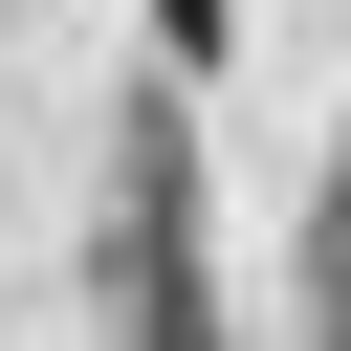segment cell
I'll return each instance as SVG.
<instances>
[{
  "label": "cell",
  "mask_w": 351,
  "mask_h": 351,
  "mask_svg": "<svg viewBox=\"0 0 351 351\" xmlns=\"http://www.w3.org/2000/svg\"><path fill=\"white\" fill-rule=\"evenodd\" d=\"M219 44H241V0H154V66H176V88H197Z\"/></svg>",
  "instance_id": "2"
},
{
  "label": "cell",
  "mask_w": 351,
  "mask_h": 351,
  "mask_svg": "<svg viewBox=\"0 0 351 351\" xmlns=\"http://www.w3.org/2000/svg\"><path fill=\"white\" fill-rule=\"evenodd\" d=\"M329 329H351V154H329Z\"/></svg>",
  "instance_id": "3"
},
{
  "label": "cell",
  "mask_w": 351,
  "mask_h": 351,
  "mask_svg": "<svg viewBox=\"0 0 351 351\" xmlns=\"http://www.w3.org/2000/svg\"><path fill=\"white\" fill-rule=\"evenodd\" d=\"M110 307H132V351H219V241H197L176 110H132V154H110Z\"/></svg>",
  "instance_id": "1"
}]
</instances>
